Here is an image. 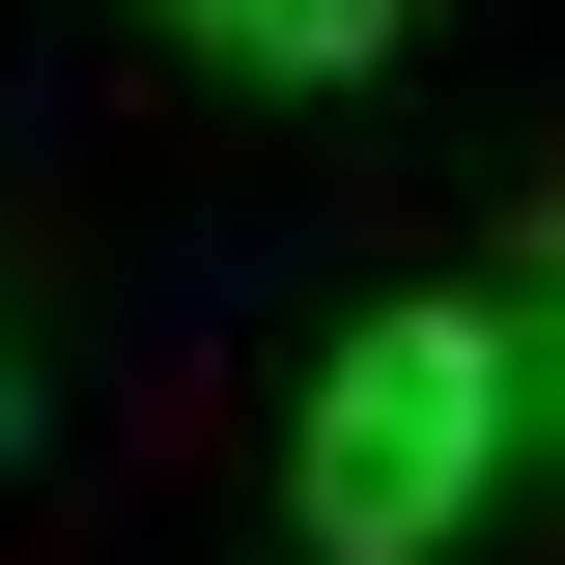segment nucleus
Wrapping results in <instances>:
<instances>
[{
    "mask_svg": "<svg viewBox=\"0 0 565 565\" xmlns=\"http://www.w3.org/2000/svg\"><path fill=\"white\" fill-rule=\"evenodd\" d=\"M481 481H509V311L424 282V311H367V340L311 367V424H282V537H311V565H424Z\"/></svg>",
    "mask_w": 565,
    "mask_h": 565,
    "instance_id": "obj_1",
    "label": "nucleus"
},
{
    "mask_svg": "<svg viewBox=\"0 0 565 565\" xmlns=\"http://www.w3.org/2000/svg\"><path fill=\"white\" fill-rule=\"evenodd\" d=\"M141 29H170V57H226V85H367L424 0H141Z\"/></svg>",
    "mask_w": 565,
    "mask_h": 565,
    "instance_id": "obj_2",
    "label": "nucleus"
}]
</instances>
